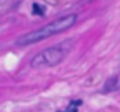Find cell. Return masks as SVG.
Here are the masks:
<instances>
[{
    "mask_svg": "<svg viewBox=\"0 0 120 112\" xmlns=\"http://www.w3.org/2000/svg\"><path fill=\"white\" fill-rule=\"evenodd\" d=\"M75 23H77V14H66L63 18H57L54 21L44 25V26L37 28V30H33V32H28V33L21 35L16 40V46H30V44L40 42V40L47 39V37H52L56 33H61V32L71 28Z\"/></svg>",
    "mask_w": 120,
    "mask_h": 112,
    "instance_id": "1",
    "label": "cell"
},
{
    "mask_svg": "<svg viewBox=\"0 0 120 112\" xmlns=\"http://www.w3.org/2000/svg\"><path fill=\"white\" fill-rule=\"evenodd\" d=\"M71 49V39L64 40L61 44H56L52 47H47L44 51H40L38 54H35L31 58L30 65L33 68H42V67H56L66 58V54Z\"/></svg>",
    "mask_w": 120,
    "mask_h": 112,
    "instance_id": "2",
    "label": "cell"
},
{
    "mask_svg": "<svg viewBox=\"0 0 120 112\" xmlns=\"http://www.w3.org/2000/svg\"><path fill=\"white\" fill-rule=\"evenodd\" d=\"M120 89V72L111 75L108 81L105 82L103 86V93H113V91H118Z\"/></svg>",
    "mask_w": 120,
    "mask_h": 112,
    "instance_id": "3",
    "label": "cell"
},
{
    "mask_svg": "<svg viewBox=\"0 0 120 112\" xmlns=\"http://www.w3.org/2000/svg\"><path fill=\"white\" fill-rule=\"evenodd\" d=\"M82 105V100H71L70 102V105L66 107L64 110H59V112H77V109Z\"/></svg>",
    "mask_w": 120,
    "mask_h": 112,
    "instance_id": "4",
    "label": "cell"
},
{
    "mask_svg": "<svg viewBox=\"0 0 120 112\" xmlns=\"http://www.w3.org/2000/svg\"><path fill=\"white\" fill-rule=\"evenodd\" d=\"M31 11H33V14H37V16H44L45 14V9H44L42 5H38V4H33Z\"/></svg>",
    "mask_w": 120,
    "mask_h": 112,
    "instance_id": "5",
    "label": "cell"
}]
</instances>
